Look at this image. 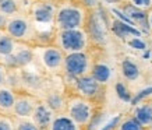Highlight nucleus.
Listing matches in <instances>:
<instances>
[{
	"mask_svg": "<svg viewBox=\"0 0 152 130\" xmlns=\"http://www.w3.org/2000/svg\"><path fill=\"white\" fill-rule=\"evenodd\" d=\"M87 20L85 9L80 4L66 3L61 4L59 9H56L55 14V25L57 31L63 29H75L83 28Z\"/></svg>",
	"mask_w": 152,
	"mask_h": 130,
	"instance_id": "f257e3e1",
	"label": "nucleus"
},
{
	"mask_svg": "<svg viewBox=\"0 0 152 130\" xmlns=\"http://www.w3.org/2000/svg\"><path fill=\"white\" fill-rule=\"evenodd\" d=\"M56 46H59L66 55L73 52H83L88 46V34L84 31V28L57 31Z\"/></svg>",
	"mask_w": 152,
	"mask_h": 130,
	"instance_id": "f03ea898",
	"label": "nucleus"
},
{
	"mask_svg": "<svg viewBox=\"0 0 152 130\" xmlns=\"http://www.w3.org/2000/svg\"><path fill=\"white\" fill-rule=\"evenodd\" d=\"M66 112L81 127L91 123L94 118V105L92 102L84 97H73L66 104Z\"/></svg>",
	"mask_w": 152,
	"mask_h": 130,
	"instance_id": "7ed1b4c3",
	"label": "nucleus"
},
{
	"mask_svg": "<svg viewBox=\"0 0 152 130\" xmlns=\"http://www.w3.org/2000/svg\"><path fill=\"white\" fill-rule=\"evenodd\" d=\"M66 73L71 77H83L85 74H89L92 70V62L89 59V56L83 52H73V53H67L64 59V67H63Z\"/></svg>",
	"mask_w": 152,
	"mask_h": 130,
	"instance_id": "20e7f679",
	"label": "nucleus"
},
{
	"mask_svg": "<svg viewBox=\"0 0 152 130\" xmlns=\"http://www.w3.org/2000/svg\"><path fill=\"white\" fill-rule=\"evenodd\" d=\"M6 31L15 39V41H28L34 35V24L27 15L21 13L13 14L9 17Z\"/></svg>",
	"mask_w": 152,
	"mask_h": 130,
	"instance_id": "39448f33",
	"label": "nucleus"
},
{
	"mask_svg": "<svg viewBox=\"0 0 152 130\" xmlns=\"http://www.w3.org/2000/svg\"><path fill=\"white\" fill-rule=\"evenodd\" d=\"M64 59L66 53L59 46H46L43 48L39 55V60L42 66L48 69L49 71H60L64 67Z\"/></svg>",
	"mask_w": 152,
	"mask_h": 130,
	"instance_id": "423d86ee",
	"label": "nucleus"
},
{
	"mask_svg": "<svg viewBox=\"0 0 152 130\" xmlns=\"http://www.w3.org/2000/svg\"><path fill=\"white\" fill-rule=\"evenodd\" d=\"M37 98L29 94H17V99L13 108L14 118H32L34 111L38 105Z\"/></svg>",
	"mask_w": 152,
	"mask_h": 130,
	"instance_id": "0eeeda50",
	"label": "nucleus"
},
{
	"mask_svg": "<svg viewBox=\"0 0 152 130\" xmlns=\"http://www.w3.org/2000/svg\"><path fill=\"white\" fill-rule=\"evenodd\" d=\"M101 85L102 84L89 73V74H85V76H83V77H78V79H77L75 88H77V93L80 94V97L91 99V98H95L98 94H99Z\"/></svg>",
	"mask_w": 152,
	"mask_h": 130,
	"instance_id": "6e6552de",
	"label": "nucleus"
},
{
	"mask_svg": "<svg viewBox=\"0 0 152 130\" xmlns=\"http://www.w3.org/2000/svg\"><path fill=\"white\" fill-rule=\"evenodd\" d=\"M56 116V111L46 102V101H39L34 111L32 119L42 130H49L52 122Z\"/></svg>",
	"mask_w": 152,
	"mask_h": 130,
	"instance_id": "1a4fd4ad",
	"label": "nucleus"
},
{
	"mask_svg": "<svg viewBox=\"0 0 152 130\" xmlns=\"http://www.w3.org/2000/svg\"><path fill=\"white\" fill-rule=\"evenodd\" d=\"M49 130H81V126L69 113H56Z\"/></svg>",
	"mask_w": 152,
	"mask_h": 130,
	"instance_id": "9d476101",
	"label": "nucleus"
},
{
	"mask_svg": "<svg viewBox=\"0 0 152 130\" xmlns=\"http://www.w3.org/2000/svg\"><path fill=\"white\" fill-rule=\"evenodd\" d=\"M17 48H18L17 41L6 29H0V57L9 59Z\"/></svg>",
	"mask_w": 152,
	"mask_h": 130,
	"instance_id": "9b49d317",
	"label": "nucleus"
},
{
	"mask_svg": "<svg viewBox=\"0 0 152 130\" xmlns=\"http://www.w3.org/2000/svg\"><path fill=\"white\" fill-rule=\"evenodd\" d=\"M15 99H17V94L13 90L6 85L0 87V111L6 113H13Z\"/></svg>",
	"mask_w": 152,
	"mask_h": 130,
	"instance_id": "f8f14e48",
	"label": "nucleus"
},
{
	"mask_svg": "<svg viewBox=\"0 0 152 130\" xmlns=\"http://www.w3.org/2000/svg\"><path fill=\"white\" fill-rule=\"evenodd\" d=\"M133 116L141 123L142 126L148 127L152 123V104L151 102H141L134 108Z\"/></svg>",
	"mask_w": 152,
	"mask_h": 130,
	"instance_id": "ddd939ff",
	"label": "nucleus"
},
{
	"mask_svg": "<svg viewBox=\"0 0 152 130\" xmlns=\"http://www.w3.org/2000/svg\"><path fill=\"white\" fill-rule=\"evenodd\" d=\"M91 74H92L101 84H106L112 80L113 71H112L110 66H107L106 63H96V65L92 66Z\"/></svg>",
	"mask_w": 152,
	"mask_h": 130,
	"instance_id": "4468645a",
	"label": "nucleus"
},
{
	"mask_svg": "<svg viewBox=\"0 0 152 130\" xmlns=\"http://www.w3.org/2000/svg\"><path fill=\"white\" fill-rule=\"evenodd\" d=\"M121 73L124 76L126 80H129V81H135V80H138L140 74H141V71H140V67L134 62L129 60V59H126L123 63H121Z\"/></svg>",
	"mask_w": 152,
	"mask_h": 130,
	"instance_id": "2eb2a0df",
	"label": "nucleus"
},
{
	"mask_svg": "<svg viewBox=\"0 0 152 130\" xmlns=\"http://www.w3.org/2000/svg\"><path fill=\"white\" fill-rule=\"evenodd\" d=\"M34 14H35V18L39 20V21H46V20H49V18L55 20L56 10L53 9V7H50V6L41 4V6L34 7Z\"/></svg>",
	"mask_w": 152,
	"mask_h": 130,
	"instance_id": "dca6fc26",
	"label": "nucleus"
},
{
	"mask_svg": "<svg viewBox=\"0 0 152 130\" xmlns=\"http://www.w3.org/2000/svg\"><path fill=\"white\" fill-rule=\"evenodd\" d=\"M14 130H42L32 118H14Z\"/></svg>",
	"mask_w": 152,
	"mask_h": 130,
	"instance_id": "f3484780",
	"label": "nucleus"
},
{
	"mask_svg": "<svg viewBox=\"0 0 152 130\" xmlns=\"http://www.w3.org/2000/svg\"><path fill=\"white\" fill-rule=\"evenodd\" d=\"M20 10L18 0H0V11L7 14V15H13L17 14Z\"/></svg>",
	"mask_w": 152,
	"mask_h": 130,
	"instance_id": "a211bd4d",
	"label": "nucleus"
},
{
	"mask_svg": "<svg viewBox=\"0 0 152 130\" xmlns=\"http://www.w3.org/2000/svg\"><path fill=\"white\" fill-rule=\"evenodd\" d=\"M119 130H147L145 126H142L134 116L124 118L123 120L120 122Z\"/></svg>",
	"mask_w": 152,
	"mask_h": 130,
	"instance_id": "6ab92c4d",
	"label": "nucleus"
},
{
	"mask_svg": "<svg viewBox=\"0 0 152 130\" xmlns=\"http://www.w3.org/2000/svg\"><path fill=\"white\" fill-rule=\"evenodd\" d=\"M91 32H92V37L96 39V41H103L106 37V32H105V27H103V23H102L99 18H95L92 20V25H91Z\"/></svg>",
	"mask_w": 152,
	"mask_h": 130,
	"instance_id": "aec40b11",
	"label": "nucleus"
},
{
	"mask_svg": "<svg viewBox=\"0 0 152 130\" xmlns=\"http://www.w3.org/2000/svg\"><path fill=\"white\" fill-rule=\"evenodd\" d=\"M129 1L130 4H133L137 9L144 10V11L152 7V0H129Z\"/></svg>",
	"mask_w": 152,
	"mask_h": 130,
	"instance_id": "412c9836",
	"label": "nucleus"
},
{
	"mask_svg": "<svg viewBox=\"0 0 152 130\" xmlns=\"http://www.w3.org/2000/svg\"><path fill=\"white\" fill-rule=\"evenodd\" d=\"M0 130H14V120L7 116H0Z\"/></svg>",
	"mask_w": 152,
	"mask_h": 130,
	"instance_id": "4be33fe9",
	"label": "nucleus"
},
{
	"mask_svg": "<svg viewBox=\"0 0 152 130\" xmlns=\"http://www.w3.org/2000/svg\"><path fill=\"white\" fill-rule=\"evenodd\" d=\"M7 21H9V15L0 11V29H4L7 25Z\"/></svg>",
	"mask_w": 152,
	"mask_h": 130,
	"instance_id": "5701e85b",
	"label": "nucleus"
},
{
	"mask_svg": "<svg viewBox=\"0 0 152 130\" xmlns=\"http://www.w3.org/2000/svg\"><path fill=\"white\" fill-rule=\"evenodd\" d=\"M6 79H7V74H6V70L3 67H0V87L4 85Z\"/></svg>",
	"mask_w": 152,
	"mask_h": 130,
	"instance_id": "b1692460",
	"label": "nucleus"
},
{
	"mask_svg": "<svg viewBox=\"0 0 152 130\" xmlns=\"http://www.w3.org/2000/svg\"><path fill=\"white\" fill-rule=\"evenodd\" d=\"M147 24H148V27H149V29L152 31V11L147 15Z\"/></svg>",
	"mask_w": 152,
	"mask_h": 130,
	"instance_id": "393cba45",
	"label": "nucleus"
},
{
	"mask_svg": "<svg viewBox=\"0 0 152 130\" xmlns=\"http://www.w3.org/2000/svg\"><path fill=\"white\" fill-rule=\"evenodd\" d=\"M147 130H152V123H151V125H149V126H148V127H147Z\"/></svg>",
	"mask_w": 152,
	"mask_h": 130,
	"instance_id": "a878e982",
	"label": "nucleus"
},
{
	"mask_svg": "<svg viewBox=\"0 0 152 130\" xmlns=\"http://www.w3.org/2000/svg\"><path fill=\"white\" fill-rule=\"evenodd\" d=\"M106 1H116V0H106Z\"/></svg>",
	"mask_w": 152,
	"mask_h": 130,
	"instance_id": "bb28decb",
	"label": "nucleus"
},
{
	"mask_svg": "<svg viewBox=\"0 0 152 130\" xmlns=\"http://www.w3.org/2000/svg\"><path fill=\"white\" fill-rule=\"evenodd\" d=\"M151 104H152V101H151Z\"/></svg>",
	"mask_w": 152,
	"mask_h": 130,
	"instance_id": "cd10ccee",
	"label": "nucleus"
}]
</instances>
